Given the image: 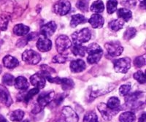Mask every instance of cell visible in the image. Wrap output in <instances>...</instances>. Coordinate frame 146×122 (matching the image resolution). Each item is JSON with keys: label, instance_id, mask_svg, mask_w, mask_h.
<instances>
[{"label": "cell", "instance_id": "obj_10", "mask_svg": "<svg viewBox=\"0 0 146 122\" xmlns=\"http://www.w3.org/2000/svg\"><path fill=\"white\" fill-rule=\"evenodd\" d=\"M56 28L57 25L54 21L48 22V24H45V25L41 27V29H40V34L42 37L48 38V37H51L55 33V32L56 30Z\"/></svg>", "mask_w": 146, "mask_h": 122}, {"label": "cell", "instance_id": "obj_23", "mask_svg": "<svg viewBox=\"0 0 146 122\" xmlns=\"http://www.w3.org/2000/svg\"><path fill=\"white\" fill-rule=\"evenodd\" d=\"M123 25H124V22L120 19L111 21L108 24V27L110 29V30L113 31V32H118L123 28Z\"/></svg>", "mask_w": 146, "mask_h": 122}, {"label": "cell", "instance_id": "obj_12", "mask_svg": "<svg viewBox=\"0 0 146 122\" xmlns=\"http://www.w3.org/2000/svg\"><path fill=\"white\" fill-rule=\"evenodd\" d=\"M54 96V91L45 92V93H42V94H40V96L37 98V102L39 104L38 105L41 108H42V107L46 106L47 105H48V104L53 100Z\"/></svg>", "mask_w": 146, "mask_h": 122}, {"label": "cell", "instance_id": "obj_21", "mask_svg": "<svg viewBox=\"0 0 146 122\" xmlns=\"http://www.w3.org/2000/svg\"><path fill=\"white\" fill-rule=\"evenodd\" d=\"M29 27L23 24H17L14 27L13 32L17 36H25L29 32Z\"/></svg>", "mask_w": 146, "mask_h": 122}, {"label": "cell", "instance_id": "obj_24", "mask_svg": "<svg viewBox=\"0 0 146 122\" xmlns=\"http://www.w3.org/2000/svg\"><path fill=\"white\" fill-rule=\"evenodd\" d=\"M117 15L120 19H122L125 21H129L132 18V13L126 8H120L117 11Z\"/></svg>", "mask_w": 146, "mask_h": 122}, {"label": "cell", "instance_id": "obj_32", "mask_svg": "<svg viewBox=\"0 0 146 122\" xmlns=\"http://www.w3.org/2000/svg\"><path fill=\"white\" fill-rule=\"evenodd\" d=\"M88 0H78L76 3V6L80 11L85 13L88 10Z\"/></svg>", "mask_w": 146, "mask_h": 122}, {"label": "cell", "instance_id": "obj_30", "mask_svg": "<svg viewBox=\"0 0 146 122\" xmlns=\"http://www.w3.org/2000/svg\"><path fill=\"white\" fill-rule=\"evenodd\" d=\"M61 85L62 86V89L64 91H68L72 89L75 86V84L73 80L70 78H62L61 80Z\"/></svg>", "mask_w": 146, "mask_h": 122}, {"label": "cell", "instance_id": "obj_14", "mask_svg": "<svg viewBox=\"0 0 146 122\" xmlns=\"http://www.w3.org/2000/svg\"><path fill=\"white\" fill-rule=\"evenodd\" d=\"M30 81L31 84L36 88V89H40L44 88L45 86V78L40 73H36L30 77Z\"/></svg>", "mask_w": 146, "mask_h": 122}, {"label": "cell", "instance_id": "obj_35", "mask_svg": "<svg viewBox=\"0 0 146 122\" xmlns=\"http://www.w3.org/2000/svg\"><path fill=\"white\" fill-rule=\"evenodd\" d=\"M134 78L136 80H137L139 84H145V73L143 71H137L134 74Z\"/></svg>", "mask_w": 146, "mask_h": 122}, {"label": "cell", "instance_id": "obj_19", "mask_svg": "<svg viewBox=\"0 0 146 122\" xmlns=\"http://www.w3.org/2000/svg\"><path fill=\"white\" fill-rule=\"evenodd\" d=\"M2 62H3L4 66L8 69H13L19 64V62L18 59L10 55L5 56L3 58Z\"/></svg>", "mask_w": 146, "mask_h": 122}, {"label": "cell", "instance_id": "obj_39", "mask_svg": "<svg viewBox=\"0 0 146 122\" xmlns=\"http://www.w3.org/2000/svg\"><path fill=\"white\" fill-rule=\"evenodd\" d=\"M134 64L136 67L137 68H140L143 66H144L145 64V56H138L137 57L136 59L134 61Z\"/></svg>", "mask_w": 146, "mask_h": 122}, {"label": "cell", "instance_id": "obj_42", "mask_svg": "<svg viewBox=\"0 0 146 122\" xmlns=\"http://www.w3.org/2000/svg\"><path fill=\"white\" fill-rule=\"evenodd\" d=\"M65 96L66 95H64V94H60V95H58V97H56V98H55V100H54L55 103H56L57 105H59L60 104H61V102L64 100V99Z\"/></svg>", "mask_w": 146, "mask_h": 122}, {"label": "cell", "instance_id": "obj_27", "mask_svg": "<svg viewBox=\"0 0 146 122\" xmlns=\"http://www.w3.org/2000/svg\"><path fill=\"white\" fill-rule=\"evenodd\" d=\"M120 100L118 97H110V98L108 99V103H107L106 105L108 106V107H109L110 109L113 110H118L119 111L121 110L120 108Z\"/></svg>", "mask_w": 146, "mask_h": 122}, {"label": "cell", "instance_id": "obj_11", "mask_svg": "<svg viewBox=\"0 0 146 122\" xmlns=\"http://www.w3.org/2000/svg\"><path fill=\"white\" fill-rule=\"evenodd\" d=\"M0 101L7 107H10L13 104V99L10 92L3 85H0Z\"/></svg>", "mask_w": 146, "mask_h": 122}, {"label": "cell", "instance_id": "obj_3", "mask_svg": "<svg viewBox=\"0 0 146 122\" xmlns=\"http://www.w3.org/2000/svg\"><path fill=\"white\" fill-rule=\"evenodd\" d=\"M71 4L68 0H59L53 5V12L58 15H65L70 12Z\"/></svg>", "mask_w": 146, "mask_h": 122}, {"label": "cell", "instance_id": "obj_48", "mask_svg": "<svg viewBox=\"0 0 146 122\" xmlns=\"http://www.w3.org/2000/svg\"><path fill=\"white\" fill-rule=\"evenodd\" d=\"M22 122H29V121L28 120H25V121H22Z\"/></svg>", "mask_w": 146, "mask_h": 122}, {"label": "cell", "instance_id": "obj_28", "mask_svg": "<svg viewBox=\"0 0 146 122\" xmlns=\"http://www.w3.org/2000/svg\"><path fill=\"white\" fill-rule=\"evenodd\" d=\"M136 117L134 113L131 111H126V112L121 113L119 117L120 122H135Z\"/></svg>", "mask_w": 146, "mask_h": 122}, {"label": "cell", "instance_id": "obj_25", "mask_svg": "<svg viewBox=\"0 0 146 122\" xmlns=\"http://www.w3.org/2000/svg\"><path fill=\"white\" fill-rule=\"evenodd\" d=\"M91 12L95 13L98 14L100 13H102L105 10V6H104V3L101 0H96L95 2L92 3L90 7Z\"/></svg>", "mask_w": 146, "mask_h": 122}, {"label": "cell", "instance_id": "obj_17", "mask_svg": "<svg viewBox=\"0 0 146 122\" xmlns=\"http://www.w3.org/2000/svg\"><path fill=\"white\" fill-rule=\"evenodd\" d=\"M70 67L72 72L78 73V72H83L86 69V64L81 59H77V60L71 62Z\"/></svg>", "mask_w": 146, "mask_h": 122}, {"label": "cell", "instance_id": "obj_1", "mask_svg": "<svg viewBox=\"0 0 146 122\" xmlns=\"http://www.w3.org/2000/svg\"><path fill=\"white\" fill-rule=\"evenodd\" d=\"M86 52L88 54L87 61L89 64L98 63L103 55V50L98 44L91 43L86 48Z\"/></svg>", "mask_w": 146, "mask_h": 122}, {"label": "cell", "instance_id": "obj_5", "mask_svg": "<svg viewBox=\"0 0 146 122\" xmlns=\"http://www.w3.org/2000/svg\"><path fill=\"white\" fill-rule=\"evenodd\" d=\"M22 59L28 64L35 65L38 64L41 60V56L37 52L32 50H27L23 52L22 54Z\"/></svg>", "mask_w": 146, "mask_h": 122}, {"label": "cell", "instance_id": "obj_7", "mask_svg": "<svg viewBox=\"0 0 146 122\" xmlns=\"http://www.w3.org/2000/svg\"><path fill=\"white\" fill-rule=\"evenodd\" d=\"M56 46L57 51L60 54L64 53L72 46V42L70 38L66 35H61L56 40Z\"/></svg>", "mask_w": 146, "mask_h": 122}, {"label": "cell", "instance_id": "obj_40", "mask_svg": "<svg viewBox=\"0 0 146 122\" xmlns=\"http://www.w3.org/2000/svg\"><path fill=\"white\" fill-rule=\"evenodd\" d=\"M131 90V86L129 84H124L122 85L119 89L120 94L121 96H126L129 94V92Z\"/></svg>", "mask_w": 146, "mask_h": 122}, {"label": "cell", "instance_id": "obj_8", "mask_svg": "<svg viewBox=\"0 0 146 122\" xmlns=\"http://www.w3.org/2000/svg\"><path fill=\"white\" fill-rule=\"evenodd\" d=\"M62 115L65 122H78V114L70 106H65L62 110Z\"/></svg>", "mask_w": 146, "mask_h": 122}, {"label": "cell", "instance_id": "obj_18", "mask_svg": "<svg viewBox=\"0 0 146 122\" xmlns=\"http://www.w3.org/2000/svg\"><path fill=\"white\" fill-rule=\"evenodd\" d=\"M14 86L18 90H27L29 88V84L28 80L23 76H19V77L16 78L14 80Z\"/></svg>", "mask_w": 146, "mask_h": 122}, {"label": "cell", "instance_id": "obj_31", "mask_svg": "<svg viewBox=\"0 0 146 122\" xmlns=\"http://www.w3.org/2000/svg\"><path fill=\"white\" fill-rule=\"evenodd\" d=\"M118 6V2L117 0H108L107 2V10L109 14H113L115 12Z\"/></svg>", "mask_w": 146, "mask_h": 122}, {"label": "cell", "instance_id": "obj_46", "mask_svg": "<svg viewBox=\"0 0 146 122\" xmlns=\"http://www.w3.org/2000/svg\"><path fill=\"white\" fill-rule=\"evenodd\" d=\"M3 40H1V39H0V48H1V45H2V44H3Z\"/></svg>", "mask_w": 146, "mask_h": 122}, {"label": "cell", "instance_id": "obj_26", "mask_svg": "<svg viewBox=\"0 0 146 122\" xmlns=\"http://www.w3.org/2000/svg\"><path fill=\"white\" fill-rule=\"evenodd\" d=\"M10 19V15L7 13H2L0 15V30H7Z\"/></svg>", "mask_w": 146, "mask_h": 122}, {"label": "cell", "instance_id": "obj_33", "mask_svg": "<svg viewBox=\"0 0 146 122\" xmlns=\"http://www.w3.org/2000/svg\"><path fill=\"white\" fill-rule=\"evenodd\" d=\"M83 122H99L98 116L94 112H89L86 114L83 119Z\"/></svg>", "mask_w": 146, "mask_h": 122}, {"label": "cell", "instance_id": "obj_4", "mask_svg": "<svg viewBox=\"0 0 146 122\" xmlns=\"http://www.w3.org/2000/svg\"><path fill=\"white\" fill-rule=\"evenodd\" d=\"M105 48L108 54L113 57L120 56L123 50V48L118 41H110L107 42L105 45Z\"/></svg>", "mask_w": 146, "mask_h": 122}, {"label": "cell", "instance_id": "obj_22", "mask_svg": "<svg viewBox=\"0 0 146 122\" xmlns=\"http://www.w3.org/2000/svg\"><path fill=\"white\" fill-rule=\"evenodd\" d=\"M72 52L76 56H85L86 53V48L82 45L74 44V45L72 46Z\"/></svg>", "mask_w": 146, "mask_h": 122}, {"label": "cell", "instance_id": "obj_20", "mask_svg": "<svg viewBox=\"0 0 146 122\" xmlns=\"http://www.w3.org/2000/svg\"><path fill=\"white\" fill-rule=\"evenodd\" d=\"M87 21V19L81 14H76L72 16L71 21H70V26L71 27L75 28L77 26L80 24H85Z\"/></svg>", "mask_w": 146, "mask_h": 122}, {"label": "cell", "instance_id": "obj_9", "mask_svg": "<svg viewBox=\"0 0 146 122\" xmlns=\"http://www.w3.org/2000/svg\"><path fill=\"white\" fill-rule=\"evenodd\" d=\"M99 111L102 115V118L106 121L111 120L113 115H116L119 111L118 110H113L110 109L105 103H100L97 106Z\"/></svg>", "mask_w": 146, "mask_h": 122}, {"label": "cell", "instance_id": "obj_13", "mask_svg": "<svg viewBox=\"0 0 146 122\" xmlns=\"http://www.w3.org/2000/svg\"><path fill=\"white\" fill-rule=\"evenodd\" d=\"M36 48L41 52L49 51L52 48V42L47 37L42 36L36 42Z\"/></svg>", "mask_w": 146, "mask_h": 122}, {"label": "cell", "instance_id": "obj_29", "mask_svg": "<svg viewBox=\"0 0 146 122\" xmlns=\"http://www.w3.org/2000/svg\"><path fill=\"white\" fill-rule=\"evenodd\" d=\"M10 119L12 121L20 122L24 116V112L22 110H14L10 113Z\"/></svg>", "mask_w": 146, "mask_h": 122}, {"label": "cell", "instance_id": "obj_15", "mask_svg": "<svg viewBox=\"0 0 146 122\" xmlns=\"http://www.w3.org/2000/svg\"><path fill=\"white\" fill-rule=\"evenodd\" d=\"M141 96H143L142 92H134L131 94H127V97L125 99V102L130 107H137L139 105V102H138V100Z\"/></svg>", "mask_w": 146, "mask_h": 122}, {"label": "cell", "instance_id": "obj_37", "mask_svg": "<svg viewBox=\"0 0 146 122\" xmlns=\"http://www.w3.org/2000/svg\"><path fill=\"white\" fill-rule=\"evenodd\" d=\"M39 91H40V89H36V88H35V89L30 90L28 93H27V94H26L25 97H24V101H25L26 102H28L32 97H35L36 94H38Z\"/></svg>", "mask_w": 146, "mask_h": 122}, {"label": "cell", "instance_id": "obj_49", "mask_svg": "<svg viewBox=\"0 0 146 122\" xmlns=\"http://www.w3.org/2000/svg\"><path fill=\"white\" fill-rule=\"evenodd\" d=\"M2 1H3V0H0V2H2Z\"/></svg>", "mask_w": 146, "mask_h": 122}, {"label": "cell", "instance_id": "obj_41", "mask_svg": "<svg viewBox=\"0 0 146 122\" xmlns=\"http://www.w3.org/2000/svg\"><path fill=\"white\" fill-rule=\"evenodd\" d=\"M136 4V0H124L123 2H121V5L127 8H134Z\"/></svg>", "mask_w": 146, "mask_h": 122}, {"label": "cell", "instance_id": "obj_6", "mask_svg": "<svg viewBox=\"0 0 146 122\" xmlns=\"http://www.w3.org/2000/svg\"><path fill=\"white\" fill-rule=\"evenodd\" d=\"M131 67V59L128 57L117 59L114 62V70L120 73H126Z\"/></svg>", "mask_w": 146, "mask_h": 122}, {"label": "cell", "instance_id": "obj_38", "mask_svg": "<svg viewBox=\"0 0 146 122\" xmlns=\"http://www.w3.org/2000/svg\"><path fill=\"white\" fill-rule=\"evenodd\" d=\"M67 57L65 56L62 55V54H58V55L53 56L52 62L54 63H58V64H64L67 61Z\"/></svg>", "mask_w": 146, "mask_h": 122}, {"label": "cell", "instance_id": "obj_16", "mask_svg": "<svg viewBox=\"0 0 146 122\" xmlns=\"http://www.w3.org/2000/svg\"><path fill=\"white\" fill-rule=\"evenodd\" d=\"M88 23L94 29H100L103 27L105 23V19L100 14H94L88 20Z\"/></svg>", "mask_w": 146, "mask_h": 122}, {"label": "cell", "instance_id": "obj_47", "mask_svg": "<svg viewBox=\"0 0 146 122\" xmlns=\"http://www.w3.org/2000/svg\"><path fill=\"white\" fill-rule=\"evenodd\" d=\"M2 71V66H0V74H1Z\"/></svg>", "mask_w": 146, "mask_h": 122}, {"label": "cell", "instance_id": "obj_44", "mask_svg": "<svg viewBox=\"0 0 146 122\" xmlns=\"http://www.w3.org/2000/svg\"><path fill=\"white\" fill-rule=\"evenodd\" d=\"M139 3H140V7L142 8L145 9V0H139Z\"/></svg>", "mask_w": 146, "mask_h": 122}, {"label": "cell", "instance_id": "obj_36", "mask_svg": "<svg viewBox=\"0 0 146 122\" xmlns=\"http://www.w3.org/2000/svg\"><path fill=\"white\" fill-rule=\"evenodd\" d=\"M14 80L15 78L10 74H5L2 78V81L7 86H13L14 84Z\"/></svg>", "mask_w": 146, "mask_h": 122}, {"label": "cell", "instance_id": "obj_45", "mask_svg": "<svg viewBox=\"0 0 146 122\" xmlns=\"http://www.w3.org/2000/svg\"><path fill=\"white\" fill-rule=\"evenodd\" d=\"M0 122H9V121L7 120V119H5L4 116L0 115Z\"/></svg>", "mask_w": 146, "mask_h": 122}, {"label": "cell", "instance_id": "obj_2", "mask_svg": "<svg viewBox=\"0 0 146 122\" xmlns=\"http://www.w3.org/2000/svg\"><path fill=\"white\" fill-rule=\"evenodd\" d=\"M74 44L81 45L88 42L91 38V31L88 28L82 29L80 30L74 32L72 35Z\"/></svg>", "mask_w": 146, "mask_h": 122}, {"label": "cell", "instance_id": "obj_43", "mask_svg": "<svg viewBox=\"0 0 146 122\" xmlns=\"http://www.w3.org/2000/svg\"><path fill=\"white\" fill-rule=\"evenodd\" d=\"M138 122H146V117H145V113H143L140 117L139 118V120H138Z\"/></svg>", "mask_w": 146, "mask_h": 122}, {"label": "cell", "instance_id": "obj_34", "mask_svg": "<svg viewBox=\"0 0 146 122\" xmlns=\"http://www.w3.org/2000/svg\"><path fill=\"white\" fill-rule=\"evenodd\" d=\"M137 30L134 27H129L124 32V35H123V38L126 40H129L132 39L133 37L136 35Z\"/></svg>", "mask_w": 146, "mask_h": 122}]
</instances>
